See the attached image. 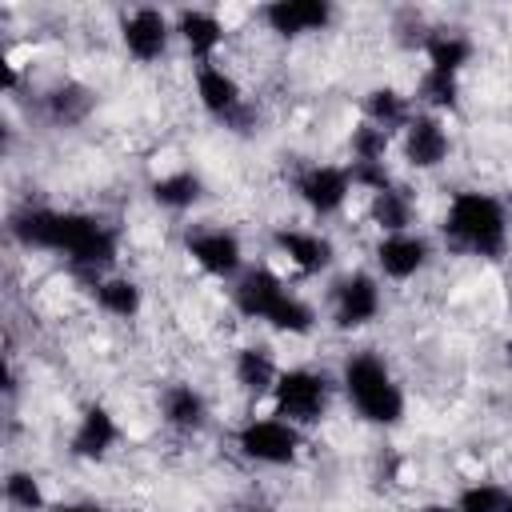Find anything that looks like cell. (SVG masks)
<instances>
[{
    "instance_id": "obj_15",
    "label": "cell",
    "mask_w": 512,
    "mask_h": 512,
    "mask_svg": "<svg viewBox=\"0 0 512 512\" xmlns=\"http://www.w3.org/2000/svg\"><path fill=\"white\" fill-rule=\"evenodd\" d=\"M156 420L176 440H196L212 424V400L196 380H168L156 388Z\"/></svg>"
},
{
    "instance_id": "obj_29",
    "label": "cell",
    "mask_w": 512,
    "mask_h": 512,
    "mask_svg": "<svg viewBox=\"0 0 512 512\" xmlns=\"http://www.w3.org/2000/svg\"><path fill=\"white\" fill-rule=\"evenodd\" d=\"M48 512H116V508H108L100 500H56Z\"/></svg>"
},
{
    "instance_id": "obj_5",
    "label": "cell",
    "mask_w": 512,
    "mask_h": 512,
    "mask_svg": "<svg viewBox=\"0 0 512 512\" xmlns=\"http://www.w3.org/2000/svg\"><path fill=\"white\" fill-rule=\"evenodd\" d=\"M228 444L240 464L264 468V472H284V468L300 464V456L308 448V432L288 424L276 412H252L228 432Z\"/></svg>"
},
{
    "instance_id": "obj_22",
    "label": "cell",
    "mask_w": 512,
    "mask_h": 512,
    "mask_svg": "<svg viewBox=\"0 0 512 512\" xmlns=\"http://www.w3.org/2000/svg\"><path fill=\"white\" fill-rule=\"evenodd\" d=\"M412 112H416L412 92H404V88H396L388 80L364 88V96H360V120H368V124H376V128H384L392 136L404 132V124L412 120Z\"/></svg>"
},
{
    "instance_id": "obj_30",
    "label": "cell",
    "mask_w": 512,
    "mask_h": 512,
    "mask_svg": "<svg viewBox=\"0 0 512 512\" xmlns=\"http://www.w3.org/2000/svg\"><path fill=\"white\" fill-rule=\"evenodd\" d=\"M240 512H284V508H276V504H244Z\"/></svg>"
},
{
    "instance_id": "obj_24",
    "label": "cell",
    "mask_w": 512,
    "mask_h": 512,
    "mask_svg": "<svg viewBox=\"0 0 512 512\" xmlns=\"http://www.w3.org/2000/svg\"><path fill=\"white\" fill-rule=\"evenodd\" d=\"M92 108H96V92L88 84H80V80H60V84H52L44 92V112L56 124H68V128L72 124H84Z\"/></svg>"
},
{
    "instance_id": "obj_14",
    "label": "cell",
    "mask_w": 512,
    "mask_h": 512,
    "mask_svg": "<svg viewBox=\"0 0 512 512\" xmlns=\"http://www.w3.org/2000/svg\"><path fill=\"white\" fill-rule=\"evenodd\" d=\"M120 440H124L120 416H116L104 400H88V404L72 416L64 452H68L76 464H104V460L120 448Z\"/></svg>"
},
{
    "instance_id": "obj_6",
    "label": "cell",
    "mask_w": 512,
    "mask_h": 512,
    "mask_svg": "<svg viewBox=\"0 0 512 512\" xmlns=\"http://www.w3.org/2000/svg\"><path fill=\"white\" fill-rule=\"evenodd\" d=\"M384 316V280L372 268H348L328 280L324 292V320L340 336H356Z\"/></svg>"
},
{
    "instance_id": "obj_3",
    "label": "cell",
    "mask_w": 512,
    "mask_h": 512,
    "mask_svg": "<svg viewBox=\"0 0 512 512\" xmlns=\"http://www.w3.org/2000/svg\"><path fill=\"white\" fill-rule=\"evenodd\" d=\"M336 384H340V400L348 404V412L368 424V428H400L408 416V392L404 380L396 376L392 360L376 348H352L340 356L336 364Z\"/></svg>"
},
{
    "instance_id": "obj_31",
    "label": "cell",
    "mask_w": 512,
    "mask_h": 512,
    "mask_svg": "<svg viewBox=\"0 0 512 512\" xmlns=\"http://www.w3.org/2000/svg\"><path fill=\"white\" fill-rule=\"evenodd\" d=\"M508 512H512V496H508Z\"/></svg>"
},
{
    "instance_id": "obj_16",
    "label": "cell",
    "mask_w": 512,
    "mask_h": 512,
    "mask_svg": "<svg viewBox=\"0 0 512 512\" xmlns=\"http://www.w3.org/2000/svg\"><path fill=\"white\" fill-rule=\"evenodd\" d=\"M256 24L272 40H308L336 24V8L328 0H272L256 8Z\"/></svg>"
},
{
    "instance_id": "obj_4",
    "label": "cell",
    "mask_w": 512,
    "mask_h": 512,
    "mask_svg": "<svg viewBox=\"0 0 512 512\" xmlns=\"http://www.w3.org/2000/svg\"><path fill=\"white\" fill-rule=\"evenodd\" d=\"M336 404H340L336 368H320V364H284V372L268 396V412L284 416L288 424H296L304 432L324 424Z\"/></svg>"
},
{
    "instance_id": "obj_25",
    "label": "cell",
    "mask_w": 512,
    "mask_h": 512,
    "mask_svg": "<svg viewBox=\"0 0 512 512\" xmlns=\"http://www.w3.org/2000/svg\"><path fill=\"white\" fill-rule=\"evenodd\" d=\"M4 504L12 512H48L56 500L48 496L40 472H32V468H8L4 472Z\"/></svg>"
},
{
    "instance_id": "obj_11",
    "label": "cell",
    "mask_w": 512,
    "mask_h": 512,
    "mask_svg": "<svg viewBox=\"0 0 512 512\" xmlns=\"http://www.w3.org/2000/svg\"><path fill=\"white\" fill-rule=\"evenodd\" d=\"M116 44L120 52L140 64V68H156L172 56L176 48V24H172V12L168 8H156V4H136V8H124L116 16Z\"/></svg>"
},
{
    "instance_id": "obj_1",
    "label": "cell",
    "mask_w": 512,
    "mask_h": 512,
    "mask_svg": "<svg viewBox=\"0 0 512 512\" xmlns=\"http://www.w3.org/2000/svg\"><path fill=\"white\" fill-rule=\"evenodd\" d=\"M228 308L244 324H260L276 336L304 340L320 328L324 312L312 296H304L288 276H280L268 260L248 264L236 284H228Z\"/></svg>"
},
{
    "instance_id": "obj_12",
    "label": "cell",
    "mask_w": 512,
    "mask_h": 512,
    "mask_svg": "<svg viewBox=\"0 0 512 512\" xmlns=\"http://www.w3.org/2000/svg\"><path fill=\"white\" fill-rule=\"evenodd\" d=\"M440 256V240L428 236L424 228H408V232H388L376 236L368 244V268L384 280V284H412L420 280Z\"/></svg>"
},
{
    "instance_id": "obj_19",
    "label": "cell",
    "mask_w": 512,
    "mask_h": 512,
    "mask_svg": "<svg viewBox=\"0 0 512 512\" xmlns=\"http://www.w3.org/2000/svg\"><path fill=\"white\" fill-rule=\"evenodd\" d=\"M84 292H88V304H92L104 320L128 324V320H140V312L148 308L144 284H140L132 272H120V268H116V272H104V276H96V280H88Z\"/></svg>"
},
{
    "instance_id": "obj_21",
    "label": "cell",
    "mask_w": 512,
    "mask_h": 512,
    "mask_svg": "<svg viewBox=\"0 0 512 512\" xmlns=\"http://www.w3.org/2000/svg\"><path fill=\"white\" fill-rule=\"evenodd\" d=\"M420 56H424V68L428 72H440V76H464V68L476 60V40L460 28H428L424 40H420Z\"/></svg>"
},
{
    "instance_id": "obj_7",
    "label": "cell",
    "mask_w": 512,
    "mask_h": 512,
    "mask_svg": "<svg viewBox=\"0 0 512 512\" xmlns=\"http://www.w3.org/2000/svg\"><path fill=\"white\" fill-rule=\"evenodd\" d=\"M268 264L288 276V280H312V276H328L340 260L336 236L324 228H308V224H276L268 232Z\"/></svg>"
},
{
    "instance_id": "obj_17",
    "label": "cell",
    "mask_w": 512,
    "mask_h": 512,
    "mask_svg": "<svg viewBox=\"0 0 512 512\" xmlns=\"http://www.w3.org/2000/svg\"><path fill=\"white\" fill-rule=\"evenodd\" d=\"M172 24H176V48L188 56V64L224 60L232 44V28L220 8H176Z\"/></svg>"
},
{
    "instance_id": "obj_2",
    "label": "cell",
    "mask_w": 512,
    "mask_h": 512,
    "mask_svg": "<svg viewBox=\"0 0 512 512\" xmlns=\"http://www.w3.org/2000/svg\"><path fill=\"white\" fill-rule=\"evenodd\" d=\"M436 240L452 256L504 260L512 248V208L488 188H456L444 200Z\"/></svg>"
},
{
    "instance_id": "obj_8",
    "label": "cell",
    "mask_w": 512,
    "mask_h": 512,
    "mask_svg": "<svg viewBox=\"0 0 512 512\" xmlns=\"http://www.w3.org/2000/svg\"><path fill=\"white\" fill-rule=\"evenodd\" d=\"M180 252L188 256V264L204 280H216V284H236L244 276V268L252 264L244 236L232 224H216V220L188 224L184 240H180Z\"/></svg>"
},
{
    "instance_id": "obj_26",
    "label": "cell",
    "mask_w": 512,
    "mask_h": 512,
    "mask_svg": "<svg viewBox=\"0 0 512 512\" xmlns=\"http://www.w3.org/2000/svg\"><path fill=\"white\" fill-rule=\"evenodd\" d=\"M412 100H416V108H420V112L452 116V112L460 108V80H456V76H440V72L420 68L416 88H412Z\"/></svg>"
},
{
    "instance_id": "obj_20",
    "label": "cell",
    "mask_w": 512,
    "mask_h": 512,
    "mask_svg": "<svg viewBox=\"0 0 512 512\" xmlns=\"http://www.w3.org/2000/svg\"><path fill=\"white\" fill-rule=\"evenodd\" d=\"M204 192H208L204 188V176L196 168H188V164H176V168H164V172L148 176V200L160 212H168V216L192 212L204 200Z\"/></svg>"
},
{
    "instance_id": "obj_9",
    "label": "cell",
    "mask_w": 512,
    "mask_h": 512,
    "mask_svg": "<svg viewBox=\"0 0 512 512\" xmlns=\"http://www.w3.org/2000/svg\"><path fill=\"white\" fill-rule=\"evenodd\" d=\"M288 192L312 220H336L352 208L356 180L344 160H304L292 168Z\"/></svg>"
},
{
    "instance_id": "obj_27",
    "label": "cell",
    "mask_w": 512,
    "mask_h": 512,
    "mask_svg": "<svg viewBox=\"0 0 512 512\" xmlns=\"http://www.w3.org/2000/svg\"><path fill=\"white\" fill-rule=\"evenodd\" d=\"M396 152V136L368 124V120H356L348 128V164H388V156Z\"/></svg>"
},
{
    "instance_id": "obj_23",
    "label": "cell",
    "mask_w": 512,
    "mask_h": 512,
    "mask_svg": "<svg viewBox=\"0 0 512 512\" xmlns=\"http://www.w3.org/2000/svg\"><path fill=\"white\" fill-rule=\"evenodd\" d=\"M364 220L376 228V236H388V232H408V228H416L420 208H416V196H412V192H408V188L396 180L392 188L364 196Z\"/></svg>"
},
{
    "instance_id": "obj_18",
    "label": "cell",
    "mask_w": 512,
    "mask_h": 512,
    "mask_svg": "<svg viewBox=\"0 0 512 512\" xmlns=\"http://www.w3.org/2000/svg\"><path fill=\"white\" fill-rule=\"evenodd\" d=\"M284 364L280 356L272 352V344H256V340H244L228 352V380L232 388L248 400V404H268L276 380H280Z\"/></svg>"
},
{
    "instance_id": "obj_28",
    "label": "cell",
    "mask_w": 512,
    "mask_h": 512,
    "mask_svg": "<svg viewBox=\"0 0 512 512\" xmlns=\"http://www.w3.org/2000/svg\"><path fill=\"white\" fill-rule=\"evenodd\" d=\"M508 496H512V484L476 476V480H464V484L456 488L452 504H456L460 512H508Z\"/></svg>"
},
{
    "instance_id": "obj_13",
    "label": "cell",
    "mask_w": 512,
    "mask_h": 512,
    "mask_svg": "<svg viewBox=\"0 0 512 512\" xmlns=\"http://www.w3.org/2000/svg\"><path fill=\"white\" fill-rule=\"evenodd\" d=\"M452 152H456V140H452V128H448V116H436V112L416 108L412 120L404 124V132L396 136V156L416 176H432V172L448 168Z\"/></svg>"
},
{
    "instance_id": "obj_10",
    "label": "cell",
    "mask_w": 512,
    "mask_h": 512,
    "mask_svg": "<svg viewBox=\"0 0 512 512\" xmlns=\"http://www.w3.org/2000/svg\"><path fill=\"white\" fill-rule=\"evenodd\" d=\"M188 88H192L196 108H200L208 120L224 124V128H240V124L252 116L248 88H244L240 72H236L228 60L192 64V72H188Z\"/></svg>"
}]
</instances>
